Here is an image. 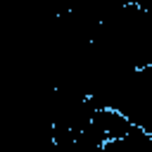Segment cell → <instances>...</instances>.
<instances>
[{
	"instance_id": "cell-2",
	"label": "cell",
	"mask_w": 152,
	"mask_h": 152,
	"mask_svg": "<svg viewBox=\"0 0 152 152\" xmlns=\"http://www.w3.org/2000/svg\"><path fill=\"white\" fill-rule=\"evenodd\" d=\"M124 7H138L142 12H152V0H121Z\"/></svg>"
},
{
	"instance_id": "cell-1",
	"label": "cell",
	"mask_w": 152,
	"mask_h": 152,
	"mask_svg": "<svg viewBox=\"0 0 152 152\" xmlns=\"http://www.w3.org/2000/svg\"><path fill=\"white\" fill-rule=\"evenodd\" d=\"M93 124L104 133L107 140H121V138L131 135V133L138 128L126 114H121L119 109H112V107H102V109H97L95 116H93Z\"/></svg>"
}]
</instances>
